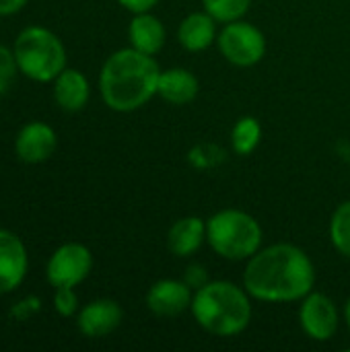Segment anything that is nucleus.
<instances>
[{
	"label": "nucleus",
	"mask_w": 350,
	"mask_h": 352,
	"mask_svg": "<svg viewBox=\"0 0 350 352\" xmlns=\"http://www.w3.org/2000/svg\"><path fill=\"white\" fill-rule=\"evenodd\" d=\"M316 285L311 258L293 243L260 248L245 266L243 287L252 299L264 303L301 301Z\"/></svg>",
	"instance_id": "nucleus-1"
},
{
	"label": "nucleus",
	"mask_w": 350,
	"mask_h": 352,
	"mask_svg": "<svg viewBox=\"0 0 350 352\" xmlns=\"http://www.w3.org/2000/svg\"><path fill=\"white\" fill-rule=\"evenodd\" d=\"M159 74L161 68L153 56L142 54L132 45L113 52L99 72L103 103L120 113L144 107L157 95Z\"/></svg>",
	"instance_id": "nucleus-2"
},
{
	"label": "nucleus",
	"mask_w": 350,
	"mask_h": 352,
	"mask_svg": "<svg viewBox=\"0 0 350 352\" xmlns=\"http://www.w3.org/2000/svg\"><path fill=\"white\" fill-rule=\"evenodd\" d=\"M250 299L245 287L229 280H208L194 293L190 309L202 330L219 338H231L241 334L252 322Z\"/></svg>",
	"instance_id": "nucleus-3"
},
{
	"label": "nucleus",
	"mask_w": 350,
	"mask_h": 352,
	"mask_svg": "<svg viewBox=\"0 0 350 352\" xmlns=\"http://www.w3.org/2000/svg\"><path fill=\"white\" fill-rule=\"evenodd\" d=\"M21 74L35 82H52L66 68V47L62 39L39 25L25 27L12 45Z\"/></svg>",
	"instance_id": "nucleus-4"
},
{
	"label": "nucleus",
	"mask_w": 350,
	"mask_h": 352,
	"mask_svg": "<svg viewBox=\"0 0 350 352\" xmlns=\"http://www.w3.org/2000/svg\"><path fill=\"white\" fill-rule=\"evenodd\" d=\"M206 241L225 260H250L262 248V227L252 214L225 208L206 221Z\"/></svg>",
	"instance_id": "nucleus-5"
},
{
	"label": "nucleus",
	"mask_w": 350,
	"mask_h": 352,
	"mask_svg": "<svg viewBox=\"0 0 350 352\" xmlns=\"http://www.w3.org/2000/svg\"><path fill=\"white\" fill-rule=\"evenodd\" d=\"M217 43L225 60L239 68L258 64L266 54L264 33L256 25L241 19L233 23H225L223 31L217 37Z\"/></svg>",
	"instance_id": "nucleus-6"
},
{
	"label": "nucleus",
	"mask_w": 350,
	"mask_h": 352,
	"mask_svg": "<svg viewBox=\"0 0 350 352\" xmlns=\"http://www.w3.org/2000/svg\"><path fill=\"white\" fill-rule=\"evenodd\" d=\"M93 270V254L87 245L78 241L62 243L47 260L45 278L54 289L60 287H76L80 285Z\"/></svg>",
	"instance_id": "nucleus-7"
},
{
	"label": "nucleus",
	"mask_w": 350,
	"mask_h": 352,
	"mask_svg": "<svg viewBox=\"0 0 350 352\" xmlns=\"http://www.w3.org/2000/svg\"><path fill=\"white\" fill-rule=\"evenodd\" d=\"M338 309L324 293H307L299 305V324L303 332L318 342L330 340L338 330Z\"/></svg>",
	"instance_id": "nucleus-8"
},
{
	"label": "nucleus",
	"mask_w": 350,
	"mask_h": 352,
	"mask_svg": "<svg viewBox=\"0 0 350 352\" xmlns=\"http://www.w3.org/2000/svg\"><path fill=\"white\" fill-rule=\"evenodd\" d=\"M29 258L21 237L8 229H0V295L21 287L27 276Z\"/></svg>",
	"instance_id": "nucleus-9"
},
{
	"label": "nucleus",
	"mask_w": 350,
	"mask_h": 352,
	"mask_svg": "<svg viewBox=\"0 0 350 352\" xmlns=\"http://www.w3.org/2000/svg\"><path fill=\"white\" fill-rule=\"evenodd\" d=\"M56 146H58L56 130L50 124L39 122V120L25 124L14 138L17 157L23 163H31V165L47 161L54 155Z\"/></svg>",
	"instance_id": "nucleus-10"
},
{
	"label": "nucleus",
	"mask_w": 350,
	"mask_h": 352,
	"mask_svg": "<svg viewBox=\"0 0 350 352\" xmlns=\"http://www.w3.org/2000/svg\"><path fill=\"white\" fill-rule=\"evenodd\" d=\"M194 293L184 280H157L146 293V307L157 318H177L192 307Z\"/></svg>",
	"instance_id": "nucleus-11"
},
{
	"label": "nucleus",
	"mask_w": 350,
	"mask_h": 352,
	"mask_svg": "<svg viewBox=\"0 0 350 352\" xmlns=\"http://www.w3.org/2000/svg\"><path fill=\"white\" fill-rule=\"evenodd\" d=\"M124 311L113 299H95L76 314V326L85 338H105L122 324Z\"/></svg>",
	"instance_id": "nucleus-12"
},
{
	"label": "nucleus",
	"mask_w": 350,
	"mask_h": 352,
	"mask_svg": "<svg viewBox=\"0 0 350 352\" xmlns=\"http://www.w3.org/2000/svg\"><path fill=\"white\" fill-rule=\"evenodd\" d=\"M91 97V87L87 76L76 68H64L54 78V101L64 111H80Z\"/></svg>",
	"instance_id": "nucleus-13"
},
{
	"label": "nucleus",
	"mask_w": 350,
	"mask_h": 352,
	"mask_svg": "<svg viewBox=\"0 0 350 352\" xmlns=\"http://www.w3.org/2000/svg\"><path fill=\"white\" fill-rule=\"evenodd\" d=\"M128 39L130 45L142 54L155 56L163 50L167 33H165V25L161 23L159 16L149 12H136L128 25Z\"/></svg>",
	"instance_id": "nucleus-14"
},
{
	"label": "nucleus",
	"mask_w": 350,
	"mask_h": 352,
	"mask_svg": "<svg viewBox=\"0 0 350 352\" xmlns=\"http://www.w3.org/2000/svg\"><path fill=\"white\" fill-rule=\"evenodd\" d=\"M200 82L194 72L188 68H169L161 70L159 74V87L157 95L171 103V105H188L198 97Z\"/></svg>",
	"instance_id": "nucleus-15"
},
{
	"label": "nucleus",
	"mask_w": 350,
	"mask_h": 352,
	"mask_svg": "<svg viewBox=\"0 0 350 352\" xmlns=\"http://www.w3.org/2000/svg\"><path fill=\"white\" fill-rule=\"evenodd\" d=\"M206 241V223L198 217L177 219L167 233V248L177 258L194 256Z\"/></svg>",
	"instance_id": "nucleus-16"
},
{
	"label": "nucleus",
	"mask_w": 350,
	"mask_h": 352,
	"mask_svg": "<svg viewBox=\"0 0 350 352\" xmlns=\"http://www.w3.org/2000/svg\"><path fill=\"white\" fill-rule=\"evenodd\" d=\"M217 39V19L204 12L188 14L177 27V41L188 52H204Z\"/></svg>",
	"instance_id": "nucleus-17"
},
{
	"label": "nucleus",
	"mask_w": 350,
	"mask_h": 352,
	"mask_svg": "<svg viewBox=\"0 0 350 352\" xmlns=\"http://www.w3.org/2000/svg\"><path fill=\"white\" fill-rule=\"evenodd\" d=\"M262 138V126L254 116H243L235 122L233 130H231V144L233 151L241 157L252 155Z\"/></svg>",
	"instance_id": "nucleus-18"
},
{
	"label": "nucleus",
	"mask_w": 350,
	"mask_h": 352,
	"mask_svg": "<svg viewBox=\"0 0 350 352\" xmlns=\"http://www.w3.org/2000/svg\"><path fill=\"white\" fill-rule=\"evenodd\" d=\"M330 239L342 256L350 258V200L334 210L330 221Z\"/></svg>",
	"instance_id": "nucleus-19"
},
{
	"label": "nucleus",
	"mask_w": 350,
	"mask_h": 352,
	"mask_svg": "<svg viewBox=\"0 0 350 352\" xmlns=\"http://www.w3.org/2000/svg\"><path fill=\"white\" fill-rule=\"evenodd\" d=\"M202 6L217 23H233L250 10L252 0H202Z\"/></svg>",
	"instance_id": "nucleus-20"
},
{
	"label": "nucleus",
	"mask_w": 350,
	"mask_h": 352,
	"mask_svg": "<svg viewBox=\"0 0 350 352\" xmlns=\"http://www.w3.org/2000/svg\"><path fill=\"white\" fill-rule=\"evenodd\" d=\"M54 309L62 318H72L78 314V297L72 287H60L54 293Z\"/></svg>",
	"instance_id": "nucleus-21"
},
{
	"label": "nucleus",
	"mask_w": 350,
	"mask_h": 352,
	"mask_svg": "<svg viewBox=\"0 0 350 352\" xmlns=\"http://www.w3.org/2000/svg\"><path fill=\"white\" fill-rule=\"evenodd\" d=\"M17 72H19V68H17L12 50H8L6 45L0 43V97L10 89Z\"/></svg>",
	"instance_id": "nucleus-22"
},
{
	"label": "nucleus",
	"mask_w": 350,
	"mask_h": 352,
	"mask_svg": "<svg viewBox=\"0 0 350 352\" xmlns=\"http://www.w3.org/2000/svg\"><path fill=\"white\" fill-rule=\"evenodd\" d=\"M221 159H223V151L217 148V146H210V144L196 146V148L190 153V161H192L198 169L212 167V165H217Z\"/></svg>",
	"instance_id": "nucleus-23"
},
{
	"label": "nucleus",
	"mask_w": 350,
	"mask_h": 352,
	"mask_svg": "<svg viewBox=\"0 0 350 352\" xmlns=\"http://www.w3.org/2000/svg\"><path fill=\"white\" fill-rule=\"evenodd\" d=\"M184 283H186L190 289H196V291H198L200 287H204V285L208 283V276H206L204 266H200V264H192V266L186 270Z\"/></svg>",
	"instance_id": "nucleus-24"
},
{
	"label": "nucleus",
	"mask_w": 350,
	"mask_h": 352,
	"mask_svg": "<svg viewBox=\"0 0 350 352\" xmlns=\"http://www.w3.org/2000/svg\"><path fill=\"white\" fill-rule=\"evenodd\" d=\"M126 10H130V12H149L159 0H118Z\"/></svg>",
	"instance_id": "nucleus-25"
},
{
	"label": "nucleus",
	"mask_w": 350,
	"mask_h": 352,
	"mask_svg": "<svg viewBox=\"0 0 350 352\" xmlns=\"http://www.w3.org/2000/svg\"><path fill=\"white\" fill-rule=\"evenodd\" d=\"M29 0H0V16H10L17 14L19 10H23V6Z\"/></svg>",
	"instance_id": "nucleus-26"
},
{
	"label": "nucleus",
	"mask_w": 350,
	"mask_h": 352,
	"mask_svg": "<svg viewBox=\"0 0 350 352\" xmlns=\"http://www.w3.org/2000/svg\"><path fill=\"white\" fill-rule=\"evenodd\" d=\"M344 320H347V326L350 330V299L347 301V307H344Z\"/></svg>",
	"instance_id": "nucleus-27"
}]
</instances>
